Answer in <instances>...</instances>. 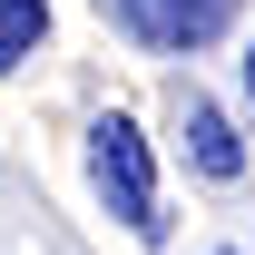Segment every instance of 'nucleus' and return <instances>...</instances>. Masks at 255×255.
<instances>
[{
	"label": "nucleus",
	"mask_w": 255,
	"mask_h": 255,
	"mask_svg": "<svg viewBox=\"0 0 255 255\" xmlns=\"http://www.w3.org/2000/svg\"><path fill=\"white\" fill-rule=\"evenodd\" d=\"M246 98H255V39H246Z\"/></svg>",
	"instance_id": "5"
},
{
	"label": "nucleus",
	"mask_w": 255,
	"mask_h": 255,
	"mask_svg": "<svg viewBox=\"0 0 255 255\" xmlns=\"http://www.w3.org/2000/svg\"><path fill=\"white\" fill-rule=\"evenodd\" d=\"M216 255H246V246H216Z\"/></svg>",
	"instance_id": "6"
},
{
	"label": "nucleus",
	"mask_w": 255,
	"mask_h": 255,
	"mask_svg": "<svg viewBox=\"0 0 255 255\" xmlns=\"http://www.w3.org/2000/svg\"><path fill=\"white\" fill-rule=\"evenodd\" d=\"M89 187H98V206L128 226V236H157V157H147V128L137 118H89Z\"/></svg>",
	"instance_id": "1"
},
{
	"label": "nucleus",
	"mask_w": 255,
	"mask_h": 255,
	"mask_svg": "<svg viewBox=\"0 0 255 255\" xmlns=\"http://www.w3.org/2000/svg\"><path fill=\"white\" fill-rule=\"evenodd\" d=\"M39 39H49V0H0V69H30Z\"/></svg>",
	"instance_id": "4"
},
{
	"label": "nucleus",
	"mask_w": 255,
	"mask_h": 255,
	"mask_svg": "<svg viewBox=\"0 0 255 255\" xmlns=\"http://www.w3.org/2000/svg\"><path fill=\"white\" fill-rule=\"evenodd\" d=\"M167 118H177V147H187V167L206 177V187H236V177H246V137L226 128V108H216L206 89H177Z\"/></svg>",
	"instance_id": "3"
},
{
	"label": "nucleus",
	"mask_w": 255,
	"mask_h": 255,
	"mask_svg": "<svg viewBox=\"0 0 255 255\" xmlns=\"http://www.w3.org/2000/svg\"><path fill=\"white\" fill-rule=\"evenodd\" d=\"M108 10H118V30L137 39V49H157V59H187V49L226 39V20H236V0H108Z\"/></svg>",
	"instance_id": "2"
}]
</instances>
